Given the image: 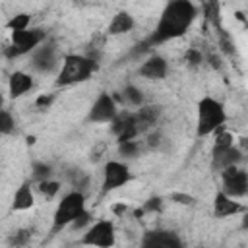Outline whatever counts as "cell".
Wrapping results in <instances>:
<instances>
[{
	"label": "cell",
	"mask_w": 248,
	"mask_h": 248,
	"mask_svg": "<svg viewBox=\"0 0 248 248\" xmlns=\"http://www.w3.org/2000/svg\"><path fill=\"white\" fill-rule=\"evenodd\" d=\"M134 27H136V19L130 12H116L107 27V33L108 35H124V33H130Z\"/></svg>",
	"instance_id": "obj_18"
},
{
	"label": "cell",
	"mask_w": 248,
	"mask_h": 248,
	"mask_svg": "<svg viewBox=\"0 0 248 248\" xmlns=\"http://www.w3.org/2000/svg\"><path fill=\"white\" fill-rule=\"evenodd\" d=\"M2 108H4V95L0 93V110H2Z\"/></svg>",
	"instance_id": "obj_34"
},
{
	"label": "cell",
	"mask_w": 248,
	"mask_h": 248,
	"mask_svg": "<svg viewBox=\"0 0 248 248\" xmlns=\"http://www.w3.org/2000/svg\"><path fill=\"white\" fill-rule=\"evenodd\" d=\"M159 209H161V198H151V200L143 205V211H149V213L159 211Z\"/></svg>",
	"instance_id": "obj_31"
},
{
	"label": "cell",
	"mask_w": 248,
	"mask_h": 248,
	"mask_svg": "<svg viewBox=\"0 0 248 248\" xmlns=\"http://www.w3.org/2000/svg\"><path fill=\"white\" fill-rule=\"evenodd\" d=\"M132 178L130 169L126 163L120 161H108L103 170V192H112L124 184H128Z\"/></svg>",
	"instance_id": "obj_9"
},
{
	"label": "cell",
	"mask_w": 248,
	"mask_h": 248,
	"mask_svg": "<svg viewBox=\"0 0 248 248\" xmlns=\"http://www.w3.org/2000/svg\"><path fill=\"white\" fill-rule=\"evenodd\" d=\"M114 211H116V213H124V211H126V207H124V205H116V207H114Z\"/></svg>",
	"instance_id": "obj_33"
},
{
	"label": "cell",
	"mask_w": 248,
	"mask_h": 248,
	"mask_svg": "<svg viewBox=\"0 0 248 248\" xmlns=\"http://www.w3.org/2000/svg\"><path fill=\"white\" fill-rule=\"evenodd\" d=\"M37 188H39V192H41L45 198H54V196L60 192V182H58V180L48 178V180L39 182V184H37Z\"/></svg>",
	"instance_id": "obj_25"
},
{
	"label": "cell",
	"mask_w": 248,
	"mask_h": 248,
	"mask_svg": "<svg viewBox=\"0 0 248 248\" xmlns=\"http://www.w3.org/2000/svg\"><path fill=\"white\" fill-rule=\"evenodd\" d=\"M35 205V196L29 182H21L12 198V209L14 211H27Z\"/></svg>",
	"instance_id": "obj_19"
},
{
	"label": "cell",
	"mask_w": 248,
	"mask_h": 248,
	"mask_svg": "<svg viewBox=\"0 0 248 248\" xmlns=\"http://www.w3.org/2000/svg\"><path fill=\"white\" fill-rule=\"evenodd\" d=\"M244 159V153L236 145L229 147H213L211 151V169L213 170H225L229 167H238V163Z\"/></svg>",
	"instance_id": "obj_12"
},
{
	"label": "cell",
	"mask_w": 248,
	"mask_h": 248,
	"mask_svg": "<svg viewBox=\"0 0 248 248\" xmlns=\"http://www.w3.org/2000/svg\"><path fill=\"white\" fill-rule=\"evenodd\" d=\"M221 182H223V194L238 200L248 194V174L240 167H229L221 170Z\"/></svg>",
	"instance_id": "obj_7"
},
{
	"label": "cell",
	"mask_w": 248,
	"mask_h": 248,
	"mask_svg": "<svg viewBox=\"0 0 248 248\" xmlns=\"http://www.w3.org/2000/svg\"><path fill=\"white\" fill-rule=\"evenodd\" d=\"M79 242L83 246H91V248H112L116 244L114 223L108 219L95 221L91 227H87V231L83 232Z\"/></svg>",
	"instance_id": "obj_6"
},
{
	"label": "cell",
	"mask_w": 248,
	"mask_h": 248,
	"mask_svg": "<svg viewBox=\"0 0 248 248\" xmlns=\"http://www.w3.org/2000/svg\"><path fill=\"white\" fill-rule=\"evenodd\" d=\"M31 240V231L29 229H17L8 236V246L10 248H21Z\"/></svg>",
	"instance_id": "obj_22"
},
{
	"label": "cell",
	"mask_w": 248,
	"mask_h": 248,
	"mask_svg": "<svg viewBox=\"0 0 248 248\" xmlns=\"http://www.w3.org/2000/svg\"><path fill=\"white\" fill-rule=\"evenodd\" d=\"M14 130H16V122H14L12 112L2 108L0 110V136H10Z\"/></svg>",
	"instance_id": "obj_23"
},
{
	"label": "cell",
	"mask_w": 248,
	"mask_h": 248,
	"mask_svg": "<svg viewBox=\"0 0 248 248\" xmlns=\"http://www.w3.org/2000/svg\"><path fill=\"white\" fill-rule=\"evenodd\" d=\"M202 60H203V56H202L200 50H196V48H188L186 50V62L198 66V64H202Z\"/></svg>",
	"instance_id": "obj_28"
},
{
	"label": "cell",
	"mask_w": 248,
	"mask_h": 248,
	"mask_svg": "<svg viewBox=\"0 0 248 248\" xmlns=\"http://www.w3.org/2000/svg\"><path fill=\"white\" fill-rule=\"evenodd\" d=\"M116 112H118V107H116L114 97L108 95V93H101L93 101V105L89 108V114H87V120L89 122H95V124H103V122H108L110 124L112 118L116 116Z\"/></svg>",
	"instance_id": "obj_8"
},
{
	"label": "cell",
	"mask_w": 248,
	"mask_h": 248,
	"mask_svg": "<svg viewBox=\"0 0 248 248\" xmlns=\"http://www.w3.org/2000/svg\"><path fill=\"white\" fill-rule=\"evenodd\" d=\"M138 74H140L141 78H145V79H165L167 74H169V64H167V60H165L163 56L153 54V56H149V58L140 66Z\"/></svg>",
	"instance_id": "obj_14"
},
{
	"label": "cell",
	"mask_w": 248,
	"mask_h": 248,
	"mask_svg": "<svg viewBox=\"0 0 248 248\" xmlns=\"http://www.w3.org/2000/svg\"><path fill=\"white\" fill-rule=\"evenodd\" d=\"M159 107H153V105H141L136 112H134V122H136V128H138V134L149 130L151 126H155V122L159 120Z\"/></svg>",
	"instance_id": "obj_16"
},
{
	"label": "cell",
	"mask_w": 248,
	"mask_h": 248,
	"mask_svg": "<svg viewBox=\"0 0 248 248\" xmlns=\"http://www.w3.org/2000/svg\"><path fill=\"white\" fill-rule=\"evenodd\" d=\"M118 151H120V155H124V157H136V155L140 153V141H136V140L122 141V143L118 145Z\"/></svg>",
	"instance_id": "obj_26"
},
{
	"label": "cell",
	"mask_w": 248,
	"mask_h": 248,
	"mask_svg": "<svg viewBox=\"0 0 248 248\" xmlns=\"http://www.w3.org/2000/svg\"><path fill=\"white\" fill-rule=\"evenodd\" d=\"M50 174H52L50 165H46V163H35V165H33L31 178H33L37 184H39V182H43V180H48V178H50Z\"/></svg>",
	"instance_id": "obj_24"
},
{
	"label": "cell",
	"mask_w": 248,
	"mask_h": 248,
	"mask_svg": "<svg viewBox=\"0 0 248 248\" xmlns=\"http://www.w3.org/2000/svg\"><path fill=\"white\" fill-rule=\"evenodd\" d=\"M244 209H246V207H244L240 202H236V200L225 196L223 192H217L215 198H213V215L219 217V219H225V217L242 213Z\"/></svg>",
	"instance_id": "obj_15"
},
{
	"label": "cell",
	"mask_w": 248,
	"mask_h": 248,
	"mask_svg": "<svg viewBox=\"0 0 248 248\" xmlns=\"http://www.w3.org/2000/svg\"><path fill=\"white\" fill-rule=\"evenodd\" d=\"M31 87H33V78L27 72L17 70L8 78V93H10L12 99H17V97L25 95Z\"/></svg>",
	"instance_id": "obj_17"
},
{
	"label": "cell",
	"mask_w": 248,
	"mask_h": 248,
	"mask_svg": "<svg viewBox=\"0 0 248 248\" xmlns=\"http://www.w3.org/2000/svg\"><path fill=\"white\" fill-rule=\"evenodd\" d=\"M29 23H31V16H29V14H16V16H12V17L8 19L6 27H8L12 33H16V31H25V29H29Z\"/></svg>",
	"instance_id": "obj_21"
},
{
	"label": "cell",
	"mask_w": 248,
	"mask_h": 248,
	"mask_svg": "<svg viewBox=\"0 0 248 248\" xmlns=\"http://www.w3.org/2000/svg\"><path fill=\"white\" fill-rule=\"evenodd\" d=\"M196 16H198V10L188 0H174V2L165 4L151 35L145 41V46L163 45L167 41L182 37L194 23Z\"/></svg>",
	"instance_id": "obj_1"
},
{
	"label": "cell",
	"mask_w": 248,
	"mask_h": 248,
	"mask_svg": "<svg viewBox=\"0 0 248 248\" xmlns=\"http://www.w3.org/2000/svg\"><path fill=\"white\" fill-rule=\"evenodd\" d=\"M89 221H91V217H89V213H87V209H85V211H83V213H81V215L72 223V229H74V231H79V229L87 227V225H89Z\"/></svg>",
	"instance_id": "obj_29"
},
{
	"label": "cell",
	"mask_w": 248,
	"mask_h": 248,
	"mask_svg": "<svg viewBox=\"0 0 248 248\" xmlns=\"http://www.w3.org/2000/svg\"><path fill=\"white\" fill-rule=\"evenodd\" d=\"M143 248H182L180 238L170 231H149L143 240Z\"/></svg>",
	"instance_id": "obj_13"
},
{
	"label": "cell",
	"mask_w": 248,
	"mask_h": 248,
	"mask_svg": "<svg viewBox=\"0 0 248 248\" xmlns=\"http://www.w3.org/2000/svg\"><path fill=\"white\" fill-rule=\"evenodd\" d=\"M170 198H172L176 203H182V205H192V203H194V198L188 196V194H172Z\"/></svg>",
	"instance_id": "obj_30"
},
{
	"label": "cell",
	"mask_w": 248,
	"mask_h": 248,
	"mask_svg": "<svg viewBox=\"0 0 248 248\" xmlns=\"http://www.w3.org/2000/svg\"><path fill=\"white\" fill-rule=\"evenodd\" d=\"M110 132H112V136H116L118 143L128 141V140H136L138 138V128H136V122H134V112L132 110L116 112V116L110 122Z\"/></svg>",
	"instance_id": "obj_11"
},
{
	"label": "cell",
	"mask_w": 248,
	"mask_h": 248,
	"mask_svg": "<svg viewBox=\"0 0 248 248\" xmlns=\"http://www.w3.org/2000/svg\"><path fill=\"white\" fill-rule=\"evenodd\" d=\"M120 101H122L126 107L140 108V107L143 105V93H141L136 85L128 83V85H124V89L120 91Z\"/></svg>",
	"instance_id": "obj_20"
},
{
	"label": "cell",
	"mask_w": 248,
	"mask_h": 248,
	"mask_svg": "<svg viewBox=\"0 0 248 248\" xmlns=\"http://www.w3.org/2000/svg\"><path fill=\"white\" fill-rule=\"evenodd\" d=\"M45 41H46V31L45 29L31 27V29H25V31H16V33H12V41L6 46L4 54L8 58H17V56H23V54H31Z\"/></svg>",
	"instance_id": "obj_5"
},
{
	"label": "cell",
	"mask_w": 248,
	"mask_h": 248,
	"mask_svg": "<svg viewBox=\"0 0 248 248\" xmlns=\"http://www.w3.org/2000/svg\"><path fill=\"white\" fill-rule=\"evenodd\" d=\"M227 122V112L221 101L213 97H203L198 103V118H196V134L209 136L223 128Z\"/></svg>",
	"instance_id": "obj_3"
},
{
	"label": "cell",
	"mask_w": 248,
	"mask_h": 248,
	"mask_svg": "<svg viewBox=\"0 0 248 248\" xmlns=\"http://www.w3.org/2000/svg\"><path fill=\"white\" fill-rule=\"evenodd\" d=\"M85 211V196L72 190L68 192L60 203L56 205L54 209V215H52V232H58L66 227H70L81 213Z\"/></svg>",
	"instance_id": "obj_4"
},
{
	"label": "cell",
	"mask_w": 248,
	"mask_h": 248,
	"mask_svg": "<svg viewBox=\"0 0 248 248\" xmlns=\"http://www.w3.org/2000/svg\"><path fill=\"white\" fill-rule=\"evenodd\" d=\"M31 68L37 72H52L58 64L56 56V46L54 43H41L33 52H31Z\"/></svg>",
	"instance_id": "obj_10"
},
{
	"label": "cell",
	"mask_w": 248,
	"mask_h": 248,
	"mask_svg": "<svg viewBox=\"0 0 248 248\" xmlns=\"http://www.w3.org/2000/svg\"><path fill=\"white\" fill-rule=\"evenodd\" d=\"M99 70V62L91 60L85 54H66L62 58V68L56 76V85L68 87L81 81H87Z\"/></svg>",
	"instance_id": "obj_2"
},
{
	"label": "cell",
	"mask_w": 248,
	"mask_h": 248,
	"mask_svg": "<svg viewBox=\"0 0 248 248\" xmlns=\"http://www.w3.org/2000/svg\"><path fill=\"white\" fill-rule=\"evenodd\" d=\"M52 101H54V95H41V97L35 101V105H37L39 108H46V107H50Z\"/></svg>",
	"instance_id": "obj_32"
},
{
	"label": "cell",
	"mask_w": 248,
	"mask_h": 248,
	"mask_svg": "<svg viewBox=\"0 0 248 248\" xmlns=\"http://www.w3.org/2000/svg\"><path fill=\"white\" fill-rule=\"evenodd\" d=\"M229 145H234L232 134H231V132H221V130H217V138H215L213 147H229Z\"/></svg>",
	"instance_id": "obj_27"
}]
</instances>
